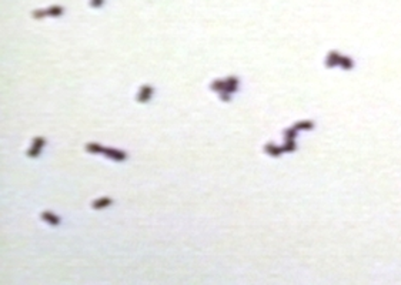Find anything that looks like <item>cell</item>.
I'll list each match as a JSON object with an SVG mask.
<instances>
[{
    "label": "cell",
    "mask_w": 401,
    "mask_h": 285,
    "mask_svg": "<svg viewBox=\"0 0 401 285\" xmlns=\"http://www.w3.org/2000/svg\"><path fill=\"white\" fill-rule=\"evenodd\" d=\"M152 93H153V89L150 86H144V87H141V91H140V94H139V101H147L148 98H150V96H152Z\"/></svg>",
    "instance_id": "cell-1"
},
{
    "label": "cell",
    "mask_w": 401,
    "mask_h": 285,
    "mask_svg": "<svg viewBox=\"0 0 401 285\" xmlns=\"http://www.w3.org/2000/svg\"><path fill=\"white\" fill-rule=\"evenodd\" d=\"M103 152H106V154H107L109 157H111V158H114V160H117V161L124 160V158H126V154H124V152H121V151H116V150L104 148V150H103Z\"/></svg>",
    "instance_id": "cell-2"
},
{
    "label": "cell",
    "mask_w": 401,
    "mask_h": 285,
    "mask_svg": "<svg viewBox=\"0 0 401 285\" xmlns=\"http://www.w3.org/2000/svg\"><path fill=\"white\" fill-rule=\"evenodd\" d=\"M110 203H111V200L110 198H101V200H99V201H96V203L93 204V207L94 208H103V207H106V205H109Z\"/></svg>",
    "instance_id": "cell-3"
},
{
    "label": "cell",
    "mask_w": 401,
    "mask_h": 285,
    "mask_svg": "<svg viewBox=\"0 0 401 285\" xmlns=\"http://www.w3.org/2000/svg\"><path fill=\"white\" fill-rule=\"evenodd\" d=\"M43 218L47 220V221H49L50 224H55V225H57V224H59V218H57V217H55V215H51L50 212H44V214H43Z\"/></svg>",
    "instance_id": "cell-4"
},
{
    "label": "cell",
    "mask_w": 401,
    "mask_h": 285,
    "mask_svg": "<svg viewBox=\"0 0 401 285\" xmlns=\"http://www.w3.org/2000/svg\"><path fill=\"white\" fill-rule=\"evenodd\" d=\"M87 150L89 151H96V152H100V151H103L104 148H101L100 145H97V144H89L87 145Z\"/></svg>",
    "instance_id": "cell-5"
},
{
    "label": "cell",
    "mask_w": 401,
    "mask_h": 285,
    "mask_svg": "<svg viewBox=\"0 0 401 285\" xmlns=\"http://www.w3.org/2000/svg\"><path fill=\"white\" fill-rule=\"evenodd\" d=\"M44 144V140L43 138H34V145L33 147H37V148H40L42 145Z\"/></svg>",
    "instance_id": "cell-6"
},
{
    "label": "cell",
    "mask_w": 401,
    "mask_h": 285,
    "mask_svg": "<svg viewBox=\"0 0 401 285\" xmlns=\"http://www.w3.org/2000/svg\"><path fill=\"white\" fill-rule=\"evenodd\" d=\"M39 151H40V148H37V147H33L31 150H29V156H31V157H36L37 154H39Z\"/></svg>",
    "instance_id": "cell-7"
},
{
    "label": "cell",
    "mask_w": 401,
    "mask_h": 285,
    "mask_svg": "<svg viewBox=\"0 0 401 285\" xmlns=\"http://www.w3.org/2000/svg\"><path fill=\"white\" fill-rule=\"evenodd\" d=\"M60 12H62V10H60L59 7H55V9H50V10H49L50 14H60Z\"/></svg>",
    "instance_id": "cell-8"
},
{
    "label": "cell",
    "mask_w": 401,
    "mask_h": 285,
    "mask_svg": "<svg viewBox=\"0 0 401 285\" xmlns=\"http://www.w3.org/2000/svg\"><path fill=\"white\" fill-rule=\"evenodd\" d=\"M101 3V0H94V2H93V4H94V6H99V4H100Z\"/></svg>",
    "instance_id": "cell-9"
}]
</instances>
